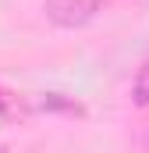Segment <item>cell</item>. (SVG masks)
Here are the masks:
<instances>
[{
    "label": "cell",
    "mask_w": 149,
    "mask_h": 153,
    "mask_svg": "<svg viewBox=\"0 0 149 153\" xmlns=\"http://www.w3.org/2000/svg\"><path fill=\"white\" fill-rule=\"evenodd\" d=\"M107 0H46L43 11L57 29H85L103 14Z\"/></svg>",
    "instance_id": "obj_1"
},
{
    "label": "cell",
    "mask_w": 149,
    "mask_h": 153,
    "mask_svg": "<svg viewBox=\"0 0 149 153\" xmlns=\"http://www.w3.org/2000/svg\"><path fill=\"white\" fill-rule=\"evenodd\" d=\"M39 111H64V114H85V107L82 103H74L71 96H64V93H43L36 100Z\"/></svg>",
    "instance_id": "obj_2"
},
{
    "label": "cell",
    "mask_w": 149,
    "mask_h": 153,
    "mask_svg": "<svg viewBox=\"0 0 149 153\" xmlns=\"http://www.w3.org/2000/svg\"><path fill=\"white\" fill-rule=\"evenodd\" d=\"M131 100H135V107H149V61L135 71V82H131Z\"/></svg>",
    "instance_id": "obj_3"
},
{
    "label": "cell",
    "mask_w": 149,
    "mask_h": 153,
    "mask_svg": "<svg viewBox=\"0 0 149 153\" xmlns=\"http://www.w3.org/2000/svg\"><path fill=\"white\" fill-rule=\"evenodd\" d=\"M25 114H29V107H25L14 93L0 89V117H7V121H11V117H25Z\"/></svg>",
    "instance_id": "obj_4"
}]
</instances>
